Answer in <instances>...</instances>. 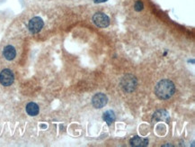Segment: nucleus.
<instances>
[{
    "label": "nucleus",
    "instance_id": "obj_13",
    "mask_svg": "<svg viewBox=\"0 0 195 147\" xmlns=\"http://www.w3.org/2000/svg\"><path fill=\"white\" fill-rule=\"evenodd\" d=\"M106 1H108V0H94V2L95 4H99V3H103V2H106Z\"/></svg>",
    "mask_w": 195,
    "mask_h": 147
},
{
    "label": "nucleus",
    "instance_id": "obj_8",
    "mask_svg": "<svg viewBox=\"0 0 195 147\" xmlns=\"http://www.w3.org/2000/svg\"><path fill=\"white\" fill-rule=\"evenodd\" d=\"M129 144L134 147H145L149 145V140L147 138H142L139 136H135L129 140Z\"/></svg>",
    "mask_w": 195,
    "mask_h": 147
},
{
    "label": "nucleus",
    "instance_id": "obj_9",
    "mask_svg": "<svg viewBox=\"0 0 195 147\" xmlns=\"http://www.w3.org/2000/svg\"><path fill=\"white\" fill-rule=\"evenodd\" d=\"M39 111H40V108H39V106L34 103V102H30L27 104L26 106V113L31 116H35L39 114Z\"/></svg>",
    "mask_w": 195,
    "mask_h": 147
},
{
    "label": "nucleus",
    "instance_id": "obj_10",
    "mask_svg": "<svg viewBox=\"0 0 195 147\" xmlns=\"http://www.w3.org/2000/svg\"><path fill=\"white\" fill-rule=\"evenodd\" d=\"M168 117V113L167 111L165 110H157V112L154 113L153 115V118H152V121L155 122H158V121H161V120H165V119H167Z\"/></svg>",
    "mask_w": 195,
    "mask_h": 147
},
{
    "label": "nucleus",
    "instance_id": "obj_2",
    "mask_svg": "<svg viewBox=\"0 0 195 147\" xmlns=\"http://www.w3.org/2000/svg\"><path fill=\"white\" fill-rule=\"evenodd\" d=\"M121 87L124 92L131 93L132 91L135 90V88L137 87V79L134 76L128 74L121 79Z\"/></svg>",
    "mask_w": 195,
    "mask_h": 147
},
{
    "label": "nucleus",
    "instance_id": "obj_4",
    "mask_svg": "<svg viewBox=\"0 0 195 147\" xmlns=\"http://www.w3.org/2000/svg\"><path fill=\"white\" fill-rule=\"evenodd\" d=\"M92 20L94 24L100 28H105L110 25V18L104 13L98 12L94 14Z\"/></svg>",
    "mask_w": 195,
    "mask_h": 147
},
{
    "label": "nucleus",
    "instance_id": "obj_11",
    "mask_svg": "<svg viewBox=\"0 0 195 147\" xmlns=\"http://www.w3.org/2000/svg\"><path fill=\"white\" fill-rule=\"evenodd\" d=\"M103 119L104 120V122H106V124L108 125H111L116 119L114 112L113 110H107L106 112H104L103 116Z\"/></svg>",
    "mask_w": 195,
    "mask_h": 147
},
{
    "label": "nucleus",
    "instance_id": "obj_7",
    "mask_svg": "<svg viewBox=\"0 0 195 147\" xmlns=\"http://www.w3.org/2000/svg\"><path fill=\"white\" fill-rule=\"evenodd\" d=\"M3 56L6 61H13L16 57V50L11 44L6 45L3 50Z\"/></svg>",
    "mask_w": 195,
    "mask_h": 147
},
{
    "label": "nucleus",
    "instance_id": "obj_6",
    "mask_svg": "<svg viewBox=\"0 0 195 147\" xmlns=\"http://www.w3.org/2000/svg\"><path fill=\"white\" fill-rule=\"evenodd\" d=\"M107 102H108V98L103 93H97L92 98L93 106L98 109L103 108L104 106H106Z\"/></svg>",
    "mask_w": 195,
    "mask_h": 147
},
{
    "label": "nucleus",
    "instance_id": "obj_12",
    "mask_svg": "<svg viewBox=\"0 0 195 147\" xmlns=\"http://www.w3.org/2000/svg\"><path fill=\"white\" fill-rule=\"evenodd\" d=\"M143 8H144V5H143V3L141 2V1H137L136 3H135V5H134V9H135V11H137V12H140V11H142L143 10Z\"/></svg>",
    "mask_w": 195,
    "mask_h": 147
},
{
    "label": "nucleus",
    "instance_id": "obj_3",
    "mask_svg": "<svg viewBox=\"0 0 195 147\" xmlns=\"http://www.w3.org/2000/svg\"><path fill=\"white\" fill-rule=\"evenodd\" d=\"M14 81V72L9 69H4L0 72V84L4 87H9Z\"/></svg>",
    "mask_w": 195,
    "mask_h": 147
},
{
    "label": "nucleus",
    "instance_id": "obj_1",
    "mask_svg": "<svg viewBox=\"0 0 195 147\" xmlns=\"http://www.w3.org/2000/svg\"><path fill=\"white\" fill-rule=\"evenodd\" d=\"M175 92V87L171 80H163L159 81L155 88V93L157 98L165 100L172 97Z\"/></svg>",
    "mask_w": 195,
    "mask_h": 147
},
{
    "label": "nucleus",
    "instance_id": "obj_5",
    "mask_svg": "<svg viewBox=\"0 0 195 147\" xmlns=\"http://www.w3.org/2000/svg\"><path fill=\"white\" fill-rule=\"evenodd\" d=\"M43 26H44V22L39 16L33 17L28 23V29L32 34H38L39 32L42 31Z\"/></svg>",
    "mask_w": 195,
    "mask_h": 147
}]
</instances>
